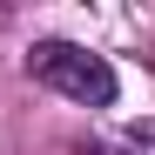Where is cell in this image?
I'll list each match as a JSON object with an SVG mask.
<instances>
[{"label": "cell", "mask_w": 155, "mask_h": 155, "mask_svg": "<svg viewBox=\"0 0 155 155\" xmlns=\"http://www.w3.org/2000/svg\"><path fill=\"white\" fill-rule=\"evenodd\" d=\"M27 68H34L41 88L81 101V108H115V94H121V74L108 68V54H94V47H81V41H34L27 47Z\"/></svg>", "instance_id": "cell-1"}, {"label": "cell", "mask_w": 155, "mask_h": 155, "mask_svg": "<svg viewBox=\"0 0 155 155\" xmlns=\"http://www.w3.org/2000/svg\"><path fill=\"white\" fill-rule=\"evenodd\" d=\"M94 155H155V121H128L115 135H101Z\"/></svg>", "instance_id": "cell-2"}]
</instances>
